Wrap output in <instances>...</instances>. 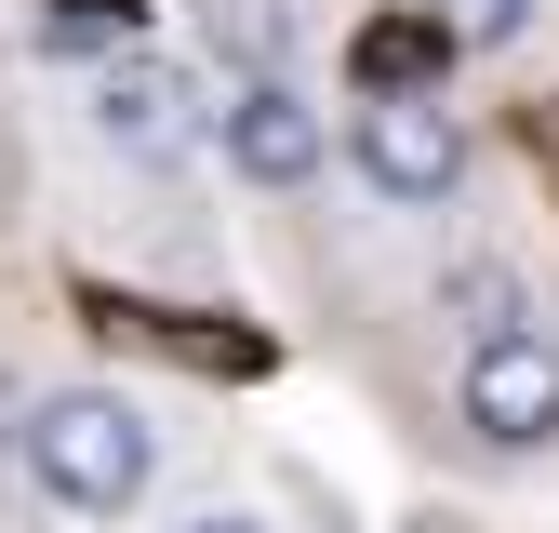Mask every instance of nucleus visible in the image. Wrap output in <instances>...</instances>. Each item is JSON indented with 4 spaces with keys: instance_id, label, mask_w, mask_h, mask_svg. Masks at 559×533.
<instances>
[{
    "instance_id": "6e6552de",
    "label": "nucleus",
    "mask_w": 559,
    "mask_h": 533,
    "mask_svg": "<svg viewBox=\"0 0 559 533\" xmlns=\"http://www.w3.org/2000/svg\"><path fill=\"white\" fill-rule=\"evenodd\" d=\"M440 307L466 320V347H479V333H520V281H507V266H453Z\"/></svg>"
},
{
    "instance_id": "423d86ee",
    "label": "nucleus",
    "mask_w": 559,
    "mask_h": 533,
    "mask_svg": "<svg viewBox=\"0 0 559 533\" xmlns=\"http://www.w3.org/2000/svg\"><path fill=\"white\" fill-rule=\"evenodd\" d=\"M346 67H360V94H440V67H453V27L413 0V14H373L360 40H346Z\"/></svg>"
},
{
    "instance_id": "ddd939ff",
    "label": "nucleus",
    "mask_w": 559,
    "mask_h": 533,
    "mask_svg": "<svg viewBox=\"0 0 559 533\" xmlns=\"http://www.w3.org/2000/svg\"><path fill=\"white\" fill-rule=\"evenodd\" d=\"M0 427H27V414H14V387H0Z\"/></svg>"
},
{
    "instance_id": "39448f33",
    "label": "nucleus",
    "mask_w": 559,
    "mask_h": 533,
    "mask_svg": "<svg viewBox=\"0 0 559 533\" xmlns=\"http://www.w3.org/2000/svg\"><path fill=\"white\" fill-rule=\"evenodd\" d=\"M94 133L120 161H187V133H200V94L174 81L160 54H120L107 67V94H94Z\"/></svg>"
},
{
    "instance_id": "9b49d317",
    "label": "nucleus",
    "mask_w": 559,
    "mask_h": 533,
    "mask_svg": "<svg viewBox=\"0 0 559 533\" xmlns=\"http://www.w3.org/2000/svg\"><path fill=\"white\" fill-rule=\"evenodd\" d=\"M53 40H133V0H40Z\"/></svg>"
},
{
    "instance_id": "9d476101",
    "label": "nucleus",
    "mask_w": 559,
    "mask_h": 533,
    "mask_svg": "<svg viewBox=\"0 0 559 533\" xmlns=\"http://www.w3.org/2000/svg\"><path fill=\"white\" fill-rule=\"evenodd\" d=\"M427 14L453 27V54H507V40L533 27V0H427Z\"/></svg>"
},
{
    "instance_id": "1a4fd4ad",
    "label": "nucleus",
    "mask_w": 559,
    "mask_h": 533,
    "mask_svg": "<svg viewBox=\"0 0 559 533\" xmlns=\"http://www.w3.org/2000/svg\"><path fill=\"white\" fill-rule=\"evenodd\" d=\"M200 14H214V54H240L253 81H280V14L266 0H200Z\"/></svg>"
},
{
    "instance_id": "0eeeda50",
    "label": "nucleus",
    "mask_w": 559,
    "mask_h": 533,
    "mask_svg": "<svg viewBox=\"0 0 559 533\" xmlns=\"http://www.w3.org/2000/svg\"><path fill=\"white\" fill-rule=\"evenodd\" d=\"M147 347H174L187 374H266V333H240V320H174V307H120Z\"/></svg>"
},
{
    "instance_id": "f8f14e48",
    "label": "nucleus",
    "mask_w": 559,
    "mask_h": 533,
    "mask_svg": "<svg viewBox=\"0 0 559 533\" xmlns=\"http://www.w3.org/2000/svg\"><path fill=\"white\" fill-rule=\"evenodd\" d=\"M187 533H266V520H240V507H214V520H187Z\"/></svg>"
},
{
    "instance_id": "7ed1b4c3",
    "label": "nucleus",
    "mask_w": 559,
    "mask_h": 533,
    "mask_svg": "<svg viewBox=\"0 0 559 533\" xmlns=\"http://www.w3.org/2000/svg\"><path fill=\"white\" fill-rule=\"evenodd\" d=\"M453 414L479 427V453H546L559 440V333H479L453 374Z\"/></svg>"
},
{
    "instance_id": "f257e3e1",
    "label": "nucleus",
    "mask_w": 559,
    "mask_h": 533,
    "mask_svg": "<svg viewBox=\"0 0 559 533\" xmlns=\"http://www.w3.org/2000/svg\"><path fill=\"white\" fill-rule=\"evenodd\" d=\"M27 481L67 520H120V507H147V481H160V427L133 414L120 387H40L27 400Z\"/></svg>"
},
{
    "instance_id": "20e7f679",
    "label": "nucleus",
    "mask_w": 559,
    "mask_h": 533,
    "mask_svg": "<svg viewBox=\"0 0 559 533\" xmlns=\"http://www.w3.org/2000/svg\"><path fill=\"white\" fill-rule=\"evenodd\" d=\"M214 133H227V161H240L253 187H307L320 147H333V120H320L294 81H240V94L214 107Z\"/></svg>"
},
{
    "instance_id": "f03ea898",
    "label": "nucleus",
    "mask_w": 559,
    "mask_h": 533,
    "mask_svg": "<svg viewBox=\"0 0 559 533\" xmlns=\"http://www.w3.org/2000/svg\"><path fill=\"white\" fill-rule=\"evenodd\" d=\"M346 161H360L373 200H400V214H440V200L466 187V120L440 94H360V120H346Z\"/></svg>"
}]
</instances>
